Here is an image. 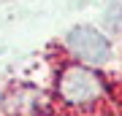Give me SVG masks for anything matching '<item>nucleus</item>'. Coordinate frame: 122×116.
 <instances>
[{
	"mask_svg": "<svg viewBox=\"0 0 122 116\" xmlns=\"http://www.w3.org/2000/svg\"><path fill=\"white\" fill-rule=\"evenodd\" d=\"M57 89H60L62 100L71 103V105L92 103L95 97L103 95V84H100V78L92 73L90 68H81V65H71V68L62 70Z\"/></svg>",
	"mask_w": 122,
	"mask_h": 116,
	"instance_id": "f257e3e1",
	"label": "nucleus"
},
{
	"mask_svg": "<svg viewBox=\"0 0 122 116\" xmlns=\"http://www.w3.org/2000/svg\"><path fill=\"white\" fill-rule=\"evenodd\" d=\"M65 46L71 49V54L79 57L81 62H90V65H100L109 60V38L103 32H98L95 27L90 24H79L73 27L68 35H65Z\"/></svg>",
	"mask_w": 122,
	"mask_h": 116,
	"instance_id": "f03ea898",
	"label": "nucleus"
}]
</instances>
